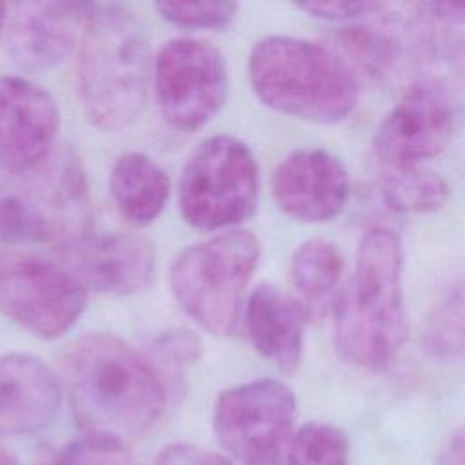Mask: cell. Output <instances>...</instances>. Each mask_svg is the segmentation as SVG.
Segmentation results:
<instances>
[{"instance_id": "22", "label": "cell", "mask_w": 465, "mask_h": 465, "mask_svg": "<svg viewBox=\"0 0 465 465\" xmlns=\"http://www.w3.org/2000/svg\"><path fill=\"white\" fill-rule=\"evenodd\" d=\"M336 40L349 62L372 78L387 74L398 60L400 45L396 38L374 25L356 24L343 27Z\"/></svg>"}, {"instance_id": "32", "label": "cell", "mask_w": 465, "mask_h": 465, "mask_svg": "<svg viewBox=\"0 0 465 465\" xmlns=\"http://www.w3.org/2000/svg\"><path fill=\"white\" fill-rule=\"evenodd\" d=\"M4 24H5V5L0 4V33L4 29Z\"/></svg>"}, {"instance_id": "15", "label": "cell", "mask_w": 465, "mask_h": 465, "mask_svg": "<svg viewBox=\"0 0 465 465\" xmlns=\"http://www.w3.org/2000/svg\"><path fill=\"white\" fill-rule=\"evenodd\" d=\"M93 4L24 2L18 4L9 27V53L29 71L58 65L85 27Z\"/></svg>"}, {"instance_id": "8", "label": "cell", "mask_w": 465, "mask_h": 465, "mask_svg": "<svg viewBox=\"0 0 465 465\" xmlns=\"http://www.w3.org/2000/svg\"><path fill=\"white\" fill-rule=\"evenodd\" d=\"M87 305L85 287L65 269L44 258L0 251V314L53 340L65 334Z\"/></svg>"}, {"instance_id": "26", "label": "cell", "mask_w": 465, "mask_h": 465, "mask_svg": "<svg viewBox=\"0 0 465 465\" xmlns=\"http://www.w3.org/2000/svg\"><path fill=\"white\" fill-rule=\"evenodd\" d=\"M202 352V341L191 331L176 329L162 334L153 343V354L156 358V372L165 381V371L178 376L185 367L193 365ZM167 385V383H165Z\"/></svg>"}, {"instance_id": "24", "label": "cell", "mask_w": 465, "mask_h": 465, "mask_svg": "<svg viewBox=\"0 0 465 465\" xmlns=\"http://www.w3.org/2000/svg\"><path fill=\"white\" fill-rule=\"evenodd\" d=\"M163 20L187 29L229 25L238 11L234 2H160L154 5Z\"/></svg>"}, {"instance_id": "31", "label": "cell", "mask_w": 465, "mask_h": 465, "mask_svg": "<svg viewBox=\"0 0 465 465\" xmlns=\"http://www.w3.org/2000/svg\"><path fill=\"white\" fill-rule=\"evenodd\" d=\"M0 465H20V461L9 449L0 445Z\"/></svg>"}, {"instance_id": "7", "label": "cell", "mask_w": 465, "mask_h": 465, "mask_svg": "<svg viewBox=\"0 0 465 465\" xmlns=\"http://www.w3.org/2000/svg\"><path fill=\"white\" fill-rule=\"evenodd\" d=\"M296 398L280 380L231 387L214 401L213 430L227 456L242 465H285L294 436Z\"/></svg>"}, {"instance_id": "10", "label": "cell", "mask_w": 465, "mask_h": 465, "mask_svg": "<svg viewBox=\"0 0 465 465\" xmlns=\"http://www.w3.org/2000/svg\"><path fill=\"white\" fill-rule=\"evenodd\" d=\"M460 129V107L438 82L414 84L376 129L378 167H418L447 149Z\"/></svg>"}, {"instance_id": "19", "label": "cell", "mask_w": 465, "mask_h": 465, "mask_svg": "<svg viewBox=\"0 0 465 465\" xmlns=\"http://www.w3.org/2000/svg\"><path fill=\"white\" fill-rule=\"evenodd\" d=\"M343 274V258L327 240L303 242L291 260V283L305 320L322 318Z\"/></svg>"}, {"instance_id": "17", "label": "cell", "mask_w": 465, "mask_h": 465, "mask_svg": "<svg viewBox=\"0 0 465 465\" xmlns=\"http://www.w3.org/2000/svg\"><path fill=\"white\" fill-rule=\"evenodd\" d=\"M305 314L298 302L271 283H260L247 298V336L265 360L291 374L302 363Z\"/></svg>"}, {"instance_id": "23", "label": "cell", "mask_w": 465, "mask_h": 465, "mask_svg": "<svg viewBox=\"0 0 465 465\" xmlns=\"http://www.w3.org/2000/svg\"><path fill=\"white\" fill-rule=\"evenodd\" d=\"M285 465H351L349 440L331 423H305L291 440Z\"/></svg>"}, {"instance_id": "18", "label": "cell", "mask_w": 465, "mask_h": 465, "mask_svg": "<svg viewBox=\"0 0 465 465\" xmlns=\"http://www.w3.org/2000/svg\"><path fill=\"white\" fill-rule=\"evenodd\" d=\"M109 187L118 211L134 225L154 222L169 198L165 171L142 153H127L114 162Z\"/></svg>"}, {"instance_id": "12", "label": "cell", "mask_w": 465, "mask_h": 465, "mask_svg": "<svg viewBox=\"0 0 465 465\" xmlns=\"http://www.w3.org/2000/svg\"><path fill=\"white\" fill-rule=\"evenodd\" d=\"M60 127L54 98L20 76H0V165L24 174L51 156Z\"/></svg>"}, {"instance_id": "13", "label": "cell", "mask_w": 465, "mask_h": 465, "mask_svg": "<svg viewBox=\"0 0 465 465\" xmlns=\"http://www.w3.org/2000/svg\"><path fill=\"white\" fill-rule=\"evenodd\" d=\"M60 254L65 269L85 291L100 294H134L154 276V249L151 242L134 234H85L62 245Z\"/></svg>"}, {"instance_id": "29", "label": "cell", "mask_w": 465, "mask_h": 465, "mask_svg": "<svg viewBox=\"0 0 465 465\" xmlns=\"http://www.w3.org/2000/svg\"><path fill=\"white\" fill-rule=\"evenodd\" d=\"M420 7L427 11L429 16L447 24L465 22V2H429V4H421Z\"/></svg>"}, {"instance_id": "14", "label": "cell", "mask_w": 465, "mask_h": 465, "mask_svg": "<svg viewBox=\"0 0 465 465\" xmlns=\"http://www.w3.org/2000/svg\"><path fill=\"white\" fill-rule=\"evenodd\" d=\"M271 185L278 207L307 223L336 218L351 193L349 173L341 160L316 147L285 156L274 169Z\"/></svg>"}, {"instance_id": "25", "label": "cell", "mask_w": 465, "mask_h": 465, "mask_svg": "<svg viewBox=\"0 0 465 465\" xmlns=\"http://www.w3.org/2000/svg\"><path fill=\"white\" fill-rule=\"evenodd\" d=\"M49 465H133L127 445L82 436L60 449Z\"/></svg>"}, {"instance_id": "30", "label": "cell", "mask_w": 465, "mask_h": 465, "mask_svg": "<svg viewBox=\"0 0 465 465\" xmlns=\"http://www.w3.org/2000/svg\"><path fill=\"white\" fill-rule=\"evenodd\" d=\"M438 465H465V425L450 434L440 454Z\"/></svg>"}, {"instance_id": "28", "label": "cell", "mask_w": 465, "mask_h": 465, "mask_svg": "<svg viewBox=\"0 0 465 465\" xmlns=\"http://www.w3.org/2000/svg\"><path fill=\"white\" fill-rule=\"evenodd\" d=\"M154 465H234V461L211 449L187 441H174L156 454Z\"/></svg>"}, {"instance_id": "5", "label": "cell", "mask_w": 465, "mask_h": 465, "mask_svg": "<svg viewBox=\"0 0 465 465\" xmlns=\"http://www.w3.org/2000/svg\"><path fill=\"white\" fill-rule=\"evenodd\" d=\"M258 258L260 243L252 232L243 229L191 245L171 265L173 296L207 332L231 334Z\"/></svg>"}, {"instance_id": "21", "label": "cell", "mask_w": 465, "mask_h": 465, "mask_svg": "<svg viewBox=\"0 0 465 465\" xmlns=\"http://www.w3.org/2000/svg\"><path fill=\"white\" fill-rule=\"evenodd\" d=\"M421 345L434 361L465 369V280L445 291L430 309Z\"/></svg>"}, {"instance_id": "3", "label": "cell", "mask_w": 465, "mask_h": 465, "mask_svg": "<svg viewBox=\"0 0 465 465\" xmlns=\"http://www.w3.org/2000/svg\"><path fill=\"white\" fill-rule=\"evenodd\" d=\"M149 71L147 38L134 16L118 5H93L78 58L87 120L105 131L131 125L145 105Z\"/></svg>"}, {"instance_id": "9", "label": "cell", "mask_w": 465, "mask_h": 465, "mask_svg": "<svg viewBox=\"0 0 465 465\" xmlns=\"http://www.w3.org/2000/svg\"><path fill=\"white\" fill-rule=\"evenodd\" d=\"M154 89L165 122L193 133L213 120L227 100L225 60L209 42L174 38L156 54Z\"/></svg>"}, {"instance_id": "4", "label": "cell", "mask_w": 465, "mask_h": 465, "mask_svg": "<svg viewBox=\"0 0 465 465\" xmlns=\"http://www.w3.org/2000/svg\"><path fill=\"white\" fill-rule=\"evenodd\" d=\"M249 78L271 109L312 124H338L354 111L360 87L327 47L294 36H267L251 51Z\"/></svg>"}, {"instance_id": "11", "label": "cell", "mask_w": 465, "mask_h": 465, "mask_svg": "<svg viewBox=\"0 0 465 465\" xmlns=\"http://www.w3.org/2000/svg\"><path fill=\"white\" fill-rule=\"evenodd\" d=\"M29 227L31 242L65 245L85 236L91 205L78 158L60 153L24 173L22 183L9 185Z\"/></svg>"}, {"instance_id": "16", "label": "cell", "mask_w": 465, "mask_h": 465, "mask_svg": "<svg viewBox=\"0 0 465 465\" xmlns=\"http://www.w3.org/2000/svg\"><path fill=\"white\" fill-rule=\"evenodd\" d=\"M60 378L31 354H0V438L45 427L62 400Z\"/></svg>"}, {"instance_id": "6", "label": "cell", "mask_w": 465, "mask_h": 465, "mask_svg": "<svg viewBox=\"0 0 465 465\" xmlns=\"http://www.w3.org/2000/svg\"><path fill=\"white\" fill-rule=\"evenodd\" d=\"M258 200V165L238 138L218 134L189 156L178 183L183 220L200 231H218L247 220Z\"/></svg>"}, {"instance_id": "1", "label": "cell", "mask_w": 465, "mask_h": 465, "mask_svg": "<svg viewBox=\"0 0 465 465\" xmlns=\"http://www.w3.org/2000/svg\"><path fill=\"white\" fill-rule=\"evenodd\" d=\"M60 383L82 436L127 447L156 427L167 405V385L153 363L107 332L67 345Z\"/></svg>"}, {"instance_id": "20", "label": "cell", "mask_w": 465, "mask_h": 465, "mask_svg": "<svg viewBox=\"0 0 465 465\" xmlns=\"http://www.w3.org/2000/svg\"><path fill=\"white\" fill-rule=\"evenodd\" d=\"M378 183L387 207L401 214L432 213L449 200L447 182L423 165L380 167Z\"/></svg>"}, {"instance_id": "27", "label": "cell", "mask_w": 465, "mask_h": 465, "mask_svg": "<svg viewBox=\"0 0 465 465\" xmlns=\"http://www.w3.org/2000/svg\"><path fill=\"white\" fill-rule=\"evenodd\" d=\"M302 11L307 15L327 20V22H351L358 20L363 16L372 15L374 11L381 9V4L378 2H358V0H327V2H318V0H309L298 4Z\"/></svg>"}, {"instance_id": "2", "label": "cell", "mask_w": 465, "mask_h": 465, "mask_svg": "<svg viewBox=\"0 0 465 465\" xmlns=\"http://www.w3.org/2000/svg\"><path fill=\"white\" fill-rule=\"evenodd\" d=\"M405 334L401 240L392 229L372 225L334 303V345L347 363L380 371L394 360Z\"/></svg>"}]
</instances>
